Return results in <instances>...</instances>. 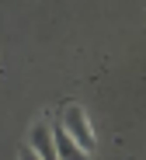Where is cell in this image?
<instances>
[{
  "label": "cell",
  "mask_w": 146,
  "mask_h": 160,
  "mask_svg": "<svg viewBox=\"0 0 146 160\" xmlns=\"http://www.w3.org/2000/svg\"><path fill=\"white\" fill-rule=\"evenodd\" d=\"M59 125L70 132V136H73L87 153L98 146V132H94L91 115H87V108H83L80 101H63V104H59Z\"/></svg>",
  "instance_id": "obj_1"
},
{
  "label": "cell",
  "mask_w": 146,
  "mask_h": 160,
  "mask_svg": "<svg viewBox=\"0 0 146 160\" xmlns=\"http://www.w3.org/2000/svg\"><path fill=\"white\" fill-rule=\"evenodd\" d=\"M52 146H56V160H91V153H87L59 122L52 125Z\"/></svg>",
  "instance_id": "obj_2"
},
{
  "label": "cell",
  "mask_w": 146,
  "mask_h": 160,
  "mask_svg": "<svg viewBox=\"0 0 146 160\" xmlns=\"http://www.w3.org/2000/svg\"><path fill=\"white\" fill-rule=\"evenodd\" d=\"M28 146H35L42 160H56V146H52V125L35 122L32 132H28Z\"/></svg>",
  "instance_id": "obj_3"
},
{
  "label": "cell",
  "mask_w": 146,
  "mask_h": 160,
  "mask_svg": "<svg viewBox=\"0 0 146 160\" xmlns=\"http://www.w3.org/2000/svg\"><path fill=\"white\" fill-rule=\"evenodd\" d=\"M18 160H42V157H38V150H35V146H28V143H24V146L18 150Z\"/></svg>",
  "instance_id": "obj_4"
}]
</instances>
